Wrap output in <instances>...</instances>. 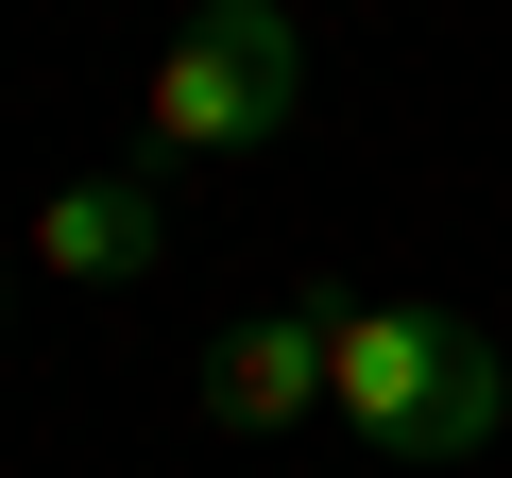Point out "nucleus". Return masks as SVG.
Wrapping results in <instances>:
<instances>
[{"mask_svg": "<svg viewBox=\"0 0 512 478\" xmlns=\"http://www.w3.org/2000/svg\"><path fill=\"white\" fill-rule=\"evenodd\" d=\"M154 188L137 171H69L52 205H35V274H86V291H120V274H154Z\"/></svg>", "mask_w": 512, "mask_h": 478, "instance_id": "nucleus-4", "label": "nucleus"}, {"mask_svg": "<svg viewBox=\"0 0 512 478\" xmlns=\"http://www.w3.org/2000/svg\"><path fill=\"white\" fill-rule=\"evenodd\" d=\"M325 325H342V291H274V308H239V325L205 342V427H239V444L325 427Z\"/></svg>", "mask_w": 512, "mask_h": 478, "instance_id": "nucleus-3", "label": "nucleus"}, {"mask_svg": "<svg viewBox=\"0 0 512 478\" xmlns=\"http://www.w3.org/2000/svg\"><path fill=\"white\" fill-rule=\"evenodd\" d=\"M495 410H512V376H495V342L461 308L342 291V325H325V427H359L393 478H461L495 444Z\"/></svg>", "mask_w": 512, "mask_h": 478, "instance_id": "nucleus-1", "label": "nucleus"}, {"mask_svg": "<svg viewBox=\"0 0 512 478\" xmlns=\"http://www.w3.org/2000/svg\"><path fill=\"white\" fill-rule=\"evenodd\" d=\"M291 103H308V35L274 0H205L154 52V137L137 154H256V137H291Z\"/></svg>", "mask_w": 512, "mask_h": 478, "instance_id": "nucleus-2", "label": "nucleus"}]
</instances>
